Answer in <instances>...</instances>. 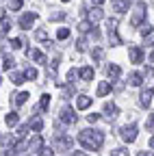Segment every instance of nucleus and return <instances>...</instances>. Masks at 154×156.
<instances>
[{"label": "nucleus", "instance_id": "obj_1", "mask_svg": "<svg viewBox=\"0 0 154 156\" xmlns=\"http://www.w3.org/2000/svg\"><path fill=\"white\" fill-rule=\"evenodd\" d=\"M78 143L85 147V150H100L102 143H104V134L100 130H83L78 132Z\"/></svg>", "mask_w": 154, "mask_h": 156}, {"label": "nucleus", "instance_id": "obj_2", "mask_svg": "<svg viewBox=\"0 0 154 156\" xmlns=\"http://www.w3.org/2000/svg\"><path fill=\"white\" fill-rule=\"evenodd\" d=\"M106 28H109L111 46H120V44H122V39L117 37V20H109V22H106Z\"/></svg>", "mask_w": 154, "mask_h": 156}, {"label": "nucleus", "instance_id": "obj_3", "mask_svg": "<svg viewBox=\"0 0 154 156\" xmlns=\"http://www.w3.org/2000/svg\"><path fill=\"white\" fill-rule=\"evenodd\" d=\"M72 145H74V139L72 136H67V134H56V150H61V152H67V150H72Z\"/></svg>", "mask_w": 154, "mask_h": 156}, {"label": "nucleus", "instance_id": "obj_4", "mask_svg": "<svg viewBox=\"0 0 154 156\" xmlns=\"http://www.w3.org/2000/svg\"><path fill=\"white\" fill-rule=\"evenodd\" d=\"M59 119L63 122V124H67V126H72V124H76V111L72 108V106H65L63 111H61V115H59Z\"/></svg>", "mask_w": 154, "mask_h": 156}, {"label": "nucleus", "instance_id": "obj_5", "mask_svg": "<svg viewBox=\"0 0 154 156\" xmlns=\"http://www.w3.org/2000/svg\"><path fill=\"white\" fill-rule=\"evenodd\" d=\"M143 17H145V5L139 2L137 9H134V13H132V17H130V24H132V26H141Z\"/></svg>", "mask_w": 154, "mask_h": 156}, {"label": "nucleus", "instance_id": "obj_6", "mask_svg": "<svg viewBox=\"0 0 154 156\" xmlns=\"http://www.w3.org/2000/svg\"><path fill=\"white\" fill-rule=\"evenodd\" d=\"M120 134H122V139H124L126 143H132L134 139H137V126H134V124H130V126H124Z\"/></svg>", "mask_w": 154, "mask_h": 156}, {"label": "nucleus", "instance_id": "obj_7", "mask_svg": "<svg viewBox=\"0 0 154 156\" xmlns=\"http://www.w3.org/2000/svg\"><path fill=\"white\" fill-rule=\"evenodd\" d=\"M37 22V13H33V11H28V13H24L22 17H20V26L26 30V28H33V24Z\"/></svg>", "mask_w": 154, "mask_h": 156}, {"label": "nucleus", "instance_id": "obj_8", "mask_svg": "<svg viewBox=\"0 0 154 156\" xmlns=\"http://www.w3.org/2000/svg\"><path fill=\"white\" fill-rule=\"evenodd\" d=\"M128 56H130V63H141L143 61V50L139 46H130L128 48Z\"/></svg>", "mask_w": 154, "mask_h": 156}, {"label": "nucleus", "instance_id": "obj_9", "mask_svg": "<svg viewBox=\"0 0 154 156\" xmlns=\"http://www.w3.org/2000/svg\"><path fill=\"white\" fill-rule=\"evenodd\" d=\"M91 102H93V98H89V95H78V100H76V108H78V111H85V108L91 106Z\"/></svg>", "mask_w": 154, "mask_h": 156}, {"label": "nucleus", "instance_id": "obj_10", "mask_svg": "<svg viewBox=\"0 0 154 156\" xmlns=\"http://www.w3.org/2000/svg\"><path fill=\"white\" fill-rule=\"evenodd\" d=\"M152 95H154V89H145V91H141V95H139V102H141V106H150V102H152Z\"/></svg>", "mask_w": 154, "mask_h": 156}, {"label": "nucleus", "instance_id": "obj_11", "mask_svg": "<svg viewBox=\"0 0 154 156\" xmlns=\"http://www.w3.org/2000/svg\"><path fill=\"white\" fill-rule=\"evenodd\" d=\"M120 74H122V69H120V65H115V63H111V65H106V76L111 78V80H117V78H120Z\"/></svg>", "mask_w": 154, "mask_h": 156}, {"label": "nucleus", "instance_id": "obj_12", "mask_svg": "<svg viewBox=\"0 0 154 156\" xmlns=\"http://www.w3.org/2000/svg\"><path fill=\"white\" fill-rule=\"evenodd\" d=\"M102 17H104V13H102L100 7H93V9L89 11V22H93V24H95V22H100Z\"/></svg>", "mask_w": 154, "mask_h": 156}, {"label": "nucleus", "instance_id": "obj_13", "mask_svg": "<svg viewBox=\"0 0 154 156\" xmlns=\"http://www.w3.org/2000/svg\"><path fill=\"white\" fill-rule=\"evenodd\" d=\"M104 113H106V117H109V119H113V117H117L120 108L115 106L113 102H106V104H104Z\"/></svg>", "mask_w": 154, "mask_h": 156}, {"label": "nucleus", "instance_id": "obj_14", "mask_svg": "<svg viewBox=\"0 0 154 156\" xmlns=\"http://www.w3.org/2000/svg\"><path fill=\"white\" fill-rule=\"evenodd\" d=\"M128 83H130L132 87H141V83H143V74H139V72L130 74V76H128Z\"/></svg>", "mask_w": 154, "mask_h": 156}, {"label": "nucleus", "instance_id": "obj_15", "mask_svg": "<svg viewBox=\"0 0 154 156\" xmlns=\"http://www.w3.org/2000/svg\"><path fill=\"white\" fill-rule=\"evenodd\" d=\"M113 11H117V13L128 11V0H113Z\"/></svg>", "mask_w": 154, "mask_h": 156}, {"label": "nucleus", "instance_id": "obj_16", "mask_svg": "<svg viewBox=\"0 0 154 156\" xmlns=\"http://www.w3.org/2000/svg\"><path fill=\"white\" fill-rule=\"evenodd\" d=\"M30 56H33V61H35V63H41V65L48 61V58H46V54H44L41 50H30Z\"/></svg>", "mask_w": 154, "mask_h": 156}, {"label": "nucleus", "instance_id": "obj_17", "mask_svg": "<svg viewBox=\"0 0 154 156\" xmlns=\"http://www.w3.org/2000/svg\"><path fill=\"white\" fill-rule=\"evenodd\" d=\"M26 100H28V93H26V91H20V93L13 95V104H15V106H22Z\"/></svg>", "mask_w": 154, "mask_h": 156}, {"label": "nucleus", "instance_id": "obj_18", "mask_svg": "<svg viewBox=\"0 0 154 156\" xmlns=\"http://www.w3.org/2000/svg\"><path fill=\"white\" fill-rule=\"evenodd\" d=\"M106 93H111V83L109 80H104V83L98 85V98H104Z\"/></svg>", "mask_w": 154, "mask_h": 156}, {"label": "nucleus", "instance_id": "obj_19", "mask_svg": "<svg viewBox=\"0 0 154 156\" xmlns=\"http://www.w3.org/2000/svg\"><path fill=\"white\" fill-rule=\"evenodd\" d=\"M13 65H15V58L11 56V54H7L5 58H2V69L7 72V69H13Z\"/></svg>", "mask_w": 154, "mask_h": 156}, {"label": "nucleus", "instance_id": "obj_20", "mask_svg": "<svg viewBox=\"0 0 154 156\" xmlns=\"http://www.w3.org/2000/svg\"><path fill=\"white\" fill-rule=\"evenodd\" d=\"M78 76L83 78V80H91V78H93V67H83L78 72Z\"/></svg>", "mask_w": 154, "mask_h": 156}, {"label": "nucleus", "instance_id": "obj_21", "mask_svg": "<svg viewBox=\"0 0 154 156\" xmlns=\"http://www.w3.org/2000/svg\"><path fill=\"white\" fill-rule=\"evenodd\" d=\"M5 122H7V126H17V122H20V115H17V113H9V115L5 117Z\"/></svg>", "mask_w": 154, "mask_h": 156}, {"label": "nucleus", "instance_id": "obj_22", "mask_svg": "<svg viewBox=\"0 0 154 156\" xmlns=\"http://www.w3.org/2000/svg\"><path fill=\"white\" fill-rule=\"evenodd\" d=\"M44 145V139H41V134H35V139L28 143V150H37V147H41Z\"/></svg>", "mask_w": 154, "mask_h": 156}, {"label": "nucleus", "instance_id": "obj_23", "mask_svg": "<svg viewBox=\"0 0 154 156\" xmlns=\"http://www.w3.org/2000/svg\"><path fill=\"white\" fill-rule=\"evenodd\" d=\"M28 126H30V130H35V132H41V128H44V122L39 119V117H35V119H33Z\"/></svg>", "mask_w": 154, "mask_h": 156}, {"label": "nucleus", "instance_id": "obj_24", "mask_svg": "<svg viewBox=\"0 0 154 156\" xmlns=\"http://www.w3.org/2000/svg\"><path fill=\"white\" fill-rule=\"evenodd\" d=\"M91 28H93V22H89V20H85V22H81V24H78V30H81L83 35H87Z\"/></svg>", "mask_w": 154, "mask_h": 156}, {"label": "nucleus", "instance_id": "obj_25", "mask_svg": "<svg viewBox=\"0 0 154 156\" xmlns=\"http://www.w3.org/2000/svg\"><path fill=\"white\" fill-rule=\"evenodd\" d=\"M24 80H26V76H24V74H20V72L11 74V83H13V85H22Z\"/></svg>", "mask_w": 154, "mask_h": 156}, {"label": "nucleus", "instance_id": "obj_26", "mask_svg": "<svg viewBox=\"0 0 154 156\" xmlns=\"http://www.w3.org/2000/svg\"><path fill=\"white\" fill-rule=\"evenodd\" d=\"M48 106H50V95H48V93H44V95H41V100H39V108L46 113V111H48Z\"/></svg>", "mask_w": 154, "mask_h": 156}, {"label": "nucleus", "instance_id": "obj_27", "mask_svg": "<svg viewBox=\"0 0 154 156\" xmlns=\"http://www.w3.org/2000/svg\"><path fill=\"white\" fill-rule=\"evenodd\" d=\"M9 9L11 11H20L22 9V0H9Z\"/></svg>", "mask_w": 154, "mask_h": 156}, {"label": "nucleus", "instance_id": "obj_28", "mask_svg": "<svg viewBox=\"0 0 154 156\" xmlns=\"http://www.w3.org/2000/svg\"><path fill=\"white\" fill-rule=\"evenodd\" d=\"M24 76H26V80H35V78H37V69H35V67H28V69L24 72Z\"/></svg>", "mask_w": 154, "mask_h": 156}, {"label": "nucleus", "instance_id": "obj_29", "mask_svg": "<svg viewBox=\"0 0 154 156\" xmlns=\"http://www.w3.org/2000/svg\"><path fill=\"white\" fill-rule=\"evenodd\" d=\"M70 37V28H59L56 30V39H67Z\"/></svg>", "mask_w": 154, "mask_h": 156}, {"label": "nucleus", "instance_id": "obj_30", "mask_svg": "<svg viewBox=\"0 0 154 156\" xmlns=\"http://www.w3.org/2000/svg\"><path fill=\"white\" fill-rule=\"evenodd\" d=\"M111 156H130V152L124 150V147H117V150H113V152H111Z\"/></svg>", "mask_w": 154, "mask_h": 156}, {"label": "nucleus", "instance_id": "obj_31", "mask_svg": "<svg viewBox=\"0 0 154 156\" xmlns=\"http://www.w3.org/2000/svg\"><path fill=\"white\" fill-rule=\"evenodd\" d=\"M91 56H93V61H100V58H102V48L95 46V48H93V52H91Z\"/></svg>", "mask_w": 154, "mask_h": 156}, {"label": "nucleus", "instance_id": "obj_32", "mask_svg": "<svg viewBox=\"0 0 154 156\" xmlns=\"http://www.w3.org/2000/svg\"><path fill=\"white\" fill-rule=\"evenodd\" d=\"M9 44H11V48H13V50H20V48H24V46H22V39H11Z\"/></svg>", "mask_w": 154, "mask_h": 156}, {"label": "nucleus", "instance_id": "obj_33", "mask_svg": "<svg viewBox=\"0 0 154 156\" xmlns=\"http://www.w3.org/2000/svg\"><path fill=\"white\" fill-rule=\"evenodd\" d=\"M0 24H2V33L11 28V22H9V20H7V17H2V15H0Z\"/></svg>", "mask_w": 154, "mask_h": 156}, {"label": "nucleus", "instance_id": "obj_34", "mask_svg": "<svg viewBox=\"0 0 154 156\" xmlns=\"http://www.w3.org/2000/svg\"><path fill=\"white\" fill-rule=\"evenodd\" d=\"M139 28H141V35H143V37H148V35L152 33V26H150V24H141Z\"/></svg>", "mask_w": 154, "mask_h": 156}, {"label": "nucleus", "instance_id": "obj_35", "mask_svg": "<svg viewBox=\"0 0 154 156\" xmlns=\"http://www.w3.org/2000/svg\"><path fill=\"white\" fill-rule=\"evenodd\" d=\"M100 119V115H95V113H91V115H87V122L89 124H95V122H98Z\"/></svg>", "mask_w": 154, "mask_h": 156}, {"label": "nucleus", "instance_id": "obj_36", "mask_svg": "<svg viewBox=\"0 0 154 156\" xmlns=\"http://www.w3.org/2000/svg\"><path fill=\"white\" fill-rule=\"evenodd\" d=\"M39 156H54V152H52L50 147H44V150L39 152Z\"/></svg>", "mask_w": 154, "mask_h": 156}, {"label": "nucleus", "instance_id": "obj_37", "mask_svg": "<svg viewBox=\"0 0 154 156\" xmlns=\"http://www.w3.org/2000/svg\"><path fill=\"white\" fill-rule=\"evenodd\" d=\"M145 126H148V128H150V130H152V128H154V113H152V115H150V117H148V124H145Z\"/></svg>", "mask_w": 154, "mask_h": 156}, {"label": "nucleus", "instance_id": "obj_38", "mask_svg": "<svg viewBox=\"0 0 154 156\" xmlns=\"http://www.w3.org/2000/svg\"><path fill=\"white\" fill-rule=\"evenodd\" d=\"M37 39H39V41H46V30H37Z\"/></svg>", "mask_w": 154, "mask_h": 156}, {"label": "nucleus", "instance_id": "obj_39", "mask_svg": "<svg viewBox=\"0 0 154 156\" xmlns=\"http://www.w3.org/2000/svg\"><path fill=\"white\" fill-rule=\"evenodd\" d=\"M59 61H61V58H59V56H56V58H54V61L50 63V67H52V69H56V67H59Z\"/></svg>", "mask_w": 154, "mask_h": 156}, {"label": "nucleus", "instance_id": "obj_40", "mask_svg": "<svg viewBox=\"0 0 154 156\" xmlns=\"http://www.w3.org/2000/svg\"><path fill=\"white\" fill-rule=\"evenodd\" d=\"M50 20H54V22H56V20H63V13H54Z\"/></svg>", "mask_w": 154, "mask_h": 156}, {"label": "nucleus", "instance_id": "obj_41", "mask_svg": "<svg viewBox=\"0 0 154 156\" xmlns=\"http://www.w3.org/2000/svg\"><path fill=\"white\" fill-rule=\"evenodd\" d=\"M76 46H78V50H81V52H83V50L87 48V46H85V41H83V39H81V41H78V44H76Z\"/></svg>", "mask_w": 154, "mask_h": 156}, {"label": "nucleus", "instance_id": "obj_42", "mask_svg": "<svg viewBox=\"0 0 154 156\" xmlns=\"http://www.w3.org/2000/svg\"><path fill=\"white\" fill-rule=\"evenodd\" d=\"M139 156H154L152 152H139Z\"/></svg>", "mask_w": 154, "mask_h": 156}, {"label": "nucleus", "instance_id": "obj_43", "mask_svg": "<svg viewBox=\"0 0 154 156\" xmlns=\"http://www.w3.org/2000/svg\"><path fill=\"white\" fill-rule=\"evenodd\" d=\"M150 61H152V63H154V50H152V54H150Z\"/></svg>", "mask_w": 154, "mask_h": 156}, {"label": "nucleus", "instance_id": "obj_44", "mask_svg": "<svg viewBox=\"0 0 154 156\" xmlns=\"http://www.w3.org/2000/svg\"><path fill=\"white\" fill-rule=\"evenodd\" d=\"M150 147H152V150H154V139H150Z\"/></svg>", "mask_w": 154, "mask_h": 156}, {"label": "nucleus", "instance_id": "obj_45", "mask_svg": "<svg viewBox=\"0 0 154 156\" xmlns=\"http://www.w3.org/2000/svg\"><path fill=\"white\" fill-rule=\"evenodd\" d=\"M95 2H98V5H102V2H104V0H95Z\"/></svg>", "mask_w": 154, "mask_h": 156}, {"label": "nucleus", "instance_id": "obj_46", "mask_svg": "<svg viewBox=\"0 0 154 156\" xmlns=\"http://www.w3.org/2000/svg\"><path fill=\"white\" fill-rule=\"evenodd\" d=\"M63 2H70V0H63Z\"/></svg>", "mask_w": 154, "mask_h": 156}]
</instances>
